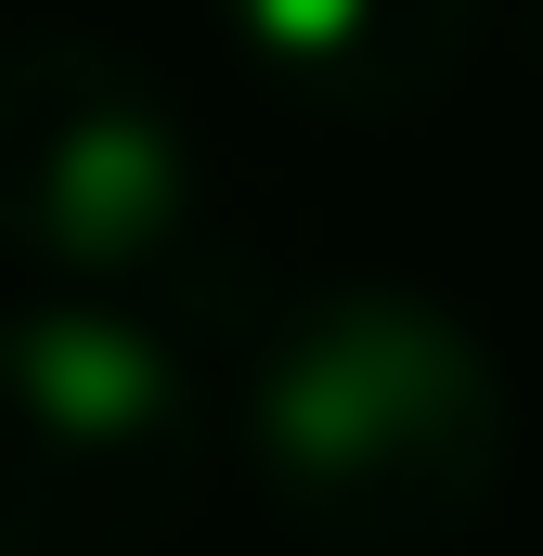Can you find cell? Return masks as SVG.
I'll return each instance as SVG.
<instances>
[{
    "label": "cell",
    "instance_id": "obj_1",
    "mask_svg": "<svg viewBox=\"0 0 543 556\" xmlns=\"http://www.w3.org/2000/svg\"><path fill=\"white\" fill-rule=\"evenodd\" d=\"M233 453L298 544L440 556L492 518L518 466V402L492 337L427 285H311L247 350Z\"/></svg>",
    "mask_w": 543,
    "mask_h": 556
},
{
    "label": "cell",
    "instance_id": "obj_2",
    "mask_svg": "<svg viewBox=\"0 0 543 556\" xmlns=\"http://www.w3.org/2000/svg\"><path fill=\"white\" fill-rule=\"evenodd\" d=\"M194 492L207 402L130 298L0 311V556H155Z\"/></svg>",
    "mask_w": 543,
    "mask_h": 556
},
{
    "label": "cell",
    "instance_id": "obj_3",
    "mask_svg": "<svg viewBox=\"0 0 543 556\" xmlns=\"http://www.w3.org/2000/svg\"><path fill=\"white\" fill-rule=\"evenodd\" d=\"M207 233V155L181 104L117 39H13L0 52V260L65 298H142Z\"/></svg>",
    "mask_w": 543,
    "mask_h": 556
},
{
    "label": "cell",
    "instance_id": "obj_4",
    "mask_svg": "<svg viewBox=\"0 0 543 556\" xmlns=\"http://www.w3.org/2000/svg\"><path fill=\"white\" fill-rule=\"evenodd\" d=\"M207 13L311 117H414L479 39V0H207Z\"/></svg>",
    "mask_w": 543,
    "mask_h": 556
},
{
    "label": "cell",
    "instance_id": "obj_5",
    "mask_svg": "<svg viewBox=\"0 0 543 556\" xmlns=\"http://www.w3.org/2000/svg\"><path fill=\"white\" fill-rule=\"evenodd\" d=\"M518 39H531V65H543V0H518Z\"/></svg>",
    "mask_w": 543,
    "mask_h": 556
}]
</instances>
